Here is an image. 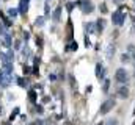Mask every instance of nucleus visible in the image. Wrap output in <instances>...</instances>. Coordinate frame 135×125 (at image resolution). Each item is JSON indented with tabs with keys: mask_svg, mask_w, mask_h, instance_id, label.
Returning <instances> with one entry per match:
<instances>
[{
	"mask_svg": "<svg viewBox=\"0 0 135 125\" xmlns=\"http://www.w3.org/2000/svg\"><path fill=\"white\" fill-rule=\"evenodd\" d=\"M35 25H36V27H42V25H44V17H38Z\"/></svg>",
	"mask_w": 135,
	"mask_h": 125,
	"instance_id": "14",
	"label": "nucleus"
},
{
	"mask_svg": "<svg viewBox=\"0 0 135 125\" xmlns=\"http://www.w3.org/2000/svg\"><path fill=\"white\" fill-rule=\"evenodd\" d=\"M116 95H118L119 98H127V97H129V88H127L126 85H121V86L116 89Z\"/></svg>",
	"mask_w": 135,
	"mask_h": 125,
	"instance_id": "5",
	"label": "nucleus"
},
{
	"mask_svg": "<svg viewBox=\"0 0 135 125\" xmlns=\"http://www.w3.org/2000/svg\"><path fill=\"white\" fill-rule=\"evenodd\" d=\"M115 98H107L104 103L101 105V114H107L108 111H112L113 108H115Z\"/></svg>",
	"mask_w": 135,
	"mask_h": 125,
	"instance_id": "2",
	"label": "nucleus"
},
{
	"mask_svg": "<svg viewBox=\"0 0 135 125\" xmlns=\"http://www.w3.org/2000/svg\"><path fill=\"white\" fill-rule=\"evenodd\" d=\"M2 45L6 47V49H9V47L13 45V39H11V36H9L8 33H5V34L2 36Z\"/></svg>",
	"mask_w": 135,
	"mask_h": 125,
	"instance_id": "6",
	"label": "nucleus"
},
{
	"mask_svg": "<svg viewBox=\"0 0 135 125\" xmlns=\"http://www.w3.org/2000/svg\"><path fill=\"white\" fill-rule=\"evenodd\" d=\"M35 98H36V95H35V92L32 91V92H30V100H32V102H35Z\"/></svg>",
	"mask_w": 135,
	"mask_h": 125,
	"instance_id": "18",
	"label": "nucleus"
},
{
	"mask_svg": "<svg viewBox=\"0 0 135 125\" xmlns=\"http://www.w3.org/2000/svg\"><path fill=\"white\" fill-rule=\"evenodd\" d=\"M104 125H119V124H118V119H108Z\"/></svg>",
	"mask_w": 135,
	"mask_h": 125,
	"instance_id": "13",
	"label": "nucleus"
},
{
	"mask_svg": "<svg viewBox=\"0 0 135 125\" xmlns=\"http://www.w3.org/2000/svg\"><path fill=\"white\" fill-rule=\"evenodd\" d=\"M99 9H101L102 13H107V6H105V3H102V5H101V8H99Z\"/></svg>",
	"mask_w": 135,
	"mask_h": 125,
	"instance_id": "17",
	"label": "nucleus"
},
{
	"mask_svg": "<svg viewBox=\"0 0 135 125\" xmlns=\"http://www.w3.org/2000/svg\"><path fill=\"white\" fill-rule=\"evenodd\" d=\"M134 77H135V70H134Z\"/></svg>",
	"mask_w": 135,
	"mask_h": 125,
	"instance_id": "24",
	"label": "nucleus"
},
{
	"mask_svg": "<svg viewBox=\"0 0 135 125\" xmlns=\"http://www.w3.org/2000/svg\"><path fill=\"white\" fill-rule=\"evenodd\" d=\"M28 3H30V2H25V0H21V2H19V13H21V14H25V13L28 11Z\"/></svg>",
	"mask_w": 135,
	"mask_h": 125,
	"instance_id": "7",
	"label": "nucleus"
},
{
	"mask_svg": "<svg viewBox=\"0 0 135 125\" xmlns=\"http://www.w3.org/2000/svg\"><path fill=\"white\" fill-rule=\"evenodd\" d=\"M85 28L88 30V33H93V30H94V27H93V24H86V25H85Z\"/></svg>",
	"mask_w": 135,
	"mask_h": 125,
	"instance_id": "16",
	"label": "nucleus"
},
{
	"mask_svg": "<svg viewBox=\"0 0 135 125\" xmlns=\"http://www.w3.org/2000/svg\"><path fill=\"white\" fill-rule=\"evenodd\" d=\"M5 2H8V0H5Z\"/></svg>",
	"mask_w": 135,
	"mask_h": 125,
	"instance_id": "26",
	"label": "nucleus"
},
{
	"mask_svg": "<svg viewBox=\"0 0 135 125\" xmlns=\"http://www.w3.org/2000/svg\"><path fill=\"white\" fill-rule=\"evenodd\" d=\"M124 17H126V16L123 14V11H119V9H118V11H115V13L112 14V22H113L115 25H118V27H119V25H123V24H124Z\"/></svg>",
	"mask_w": 135,
	"mask_h": 125,
	"instance_id": "3",
	"label": "nucleus"
},
{
	"mask_svg": "<svg viewBox=\"0 0 135 125\" xmlns=\"http://www.w3.org/2000/svg\"><path fill=\"white\" fill-rule=\"evenodd\" d=\"M113 55H115V45H108V49H107V58L110 60V58H113Z\"/></svg>",
	"mask_w": 135,
	"mask_h": 125,
	"instance_id": "11",
	"label": "nucleus"
},
{
	"mask_svg": "<svg viewBox=\"0 0 135 125\" xmlns=\"http://www.w3.org/2000/svg\"><path fill=\"white\" fill-rule=\"evenodd\" d=\"M132 58L135 60V52H132Z\"/></svg>",
	"mask_w": 135,
	"mask_h": 125,
	"instance_id": "23",
	"label": "nucleus"
},
{
	"mask_svg": "<svg viewBox=\"0 0 135 125\" xmlns=\"http://www.w3.org/2000/svg\"><path fill=\"white\" fill-rule=\"evenodd\" d=\"M49 11H50V6H49V5H46V14H49Z\"/></svg>",
	"mask_w": 135,
	"mask_h": 125,
	"instance_id": "21",
	"label": "nucleus"
},
{
	"mask_svg": "<svg viewBox=\"0 0 135 125\" xmlns=\"http://www.w3.org/2000/svg\"><path fill=\"white\" fill-rule=\"evenodd\" d=\"M25 2H30V0H25Z\"/></svg>",
	"mask_w": 135,
	"mask_h": 125,
	"instance_id": "25",
	"label": "nucleus"
},
{
	"mask_svg": "<svg viewBox=\"0 0 135 125\" xmlns=\"http://www.w3.org/2000/svg\"><path fill=\"white\" fill-rule=\"evenodd\" d=\"M17 13H19V9H14V8H9L8 9V16H11V17H16Z\"/></svg>",
	"mask_w": 135,
	"mask_h": 125,
	"instance_id": "12",
	"label": "nucleus"
},
{
	"mask_svg": "<svg viewBox=\"0 0 135 125\" xmlns=\"http://www.w3.org/2000/svg\"><path fill=\"white\" fill-rule=\"evenodd\" d=\"M115 80H116L118 83H121V85H126V83L129 81V74H127V70H126L124 67H119V69L115 72Z\"/></svg>",
	"mask_w": 135,
	"mask_h": 125,
	"instance_id": "1",
	"label": "nucleus"
},
{
	"mask_svg": "<svg viewBox=\"0 0 135 125\" xmlns=\"http://www.w3.org/2000/svg\"><path fill=\"white\" fill-rule=\"evenodd\" d=\"M21 49V41H16V50H19Z\"/></svg>",
	"mask_w": 135,
	"mask_h": 125,
	"instance_id": "19",
	"label": "nucleus"
},
{
	"mask_svg": "<svg viewBox=\"0 0 135 125\" xmlns=\"http://www.w3.org/2000/svg\"><path fill=\"white\" fill-rule=\"evenodd\" d=\"M107 89H108V81H105V85H104V92H107Z\"/></svg>",
	"mask_w": 135,
	"mask_h": 125,
	"instance_id": "20",
	"label": "nucleus"
},
{
	"mask_svg": "<svg viewBox=\"0 0 135 125\" xmlns=\"http://www.w3.org/2000/svg\"><path fill=\"white\" fill-rule=\"evenodd\" d=\"M131 61V56L127 55V53H124L123 56H121V62H129Z\"/></svg>",
	"mask_w": 135,
	"mask_h": 125,
	"instance_id": "15",
	"label": "nucleus"
},
{
	"mask_svg": "<svg viewBox=\"0 0 135 125\" xmlns=\"http://www.w3.org/2000/svg\"><path fill=\"white\" fill-rule=\"evenodd\" d=\"M134 3H135V0H134Z\"/></svg>",
	"mask_w": 135,
	"mask_h": 125,
	"instance_id": "27",
	"label": "nucleus"
},
{
	"mask_svg": "<svg viewBox=\"0 0 135 125\" xmlns=\"http://www.w3.org/2000/svg\"><path fill=\"white\" fill-rule=\"evenodd\" d=\"M96 75H98V78H104V75H105V69L102 67L101 64L96 66Z\"/></svg>",
	"mask_w": 135,
	"mask_h": 125,
	"instance_id": "9",
	"label": "nucleus"
},
{
	"mask_svg": "<svg viewBox=\"0 0 135 125\" xmlns=\"http://www.w3.org/2000/svg\"><path fill=\"white\" fill-rule=\"evenodd\" d=\"M113 2H115L116 5H119V3H121V2H124V0H113Z\"/></svg>",
	"mask_w": 135,
	"mask_h": 125,
	"instance_id": "22",
	"label": "nucleus"
},
{
	"mask_svg": "<svg viewBox=\"0 0 135 125\" xmlns=\"http://www.w3.org/2000/svg\"><path fill=\"white\" fill-rule=\"evenodd\" d=\"M104 28H105V20L104 19H98V22H96V30H98V33H101Z\"/></svg>",
	"mask_w": 135,
	"mask_h": 125,
	"instance_id": "10",
	"label": "nucleus"
},
{
	"mask_svg": "<svg viewBox=\"0 0 135 125\" xmlns=\"http://www.w3.org/2000/svg\"><path fill=\"white\" fill-rule=\"evenodd\" d=\"M79 6L82 8V11H83L85 14H90V13H93V9H94L93 3H91L90 0H79Z\"/></svg>",
	"mask_w": 135,
	"mask_h": 125,
	"instance_id": "4",
	"label": "nucleus"
},
{
	"mask_svg": "<svg viewBox=\"0 0 135 125\" xmlns=\"http://www.w3.org/2000/svg\"><path fill=\"white\" fill-rule=\"evenodd\" d=\"M60 17H61V6L55 8V11H54V14H52V20H54V22H58Z\"/></svg>",
	"mask_w": 135,
	"mask_h": 125,
	"instance_id": "8",
	"label": "nucleus"
}]
</instances>
